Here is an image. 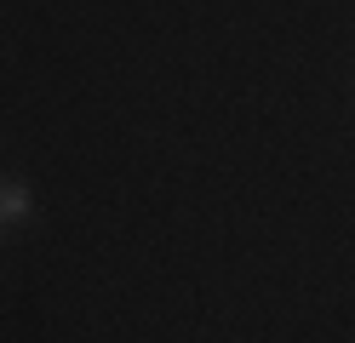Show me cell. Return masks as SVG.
<instances>
[{"label":"cell","mask_w":355,"mask_h":343,"mask_svg":"<svg viewBox=\"0 0 355 343\" xmlns=\"http://www.w3.org/2000/svg\"><path fill=\"white\" fill-rule=\"evenodd\" d=\"M35 212V195L24 189V183H0V218L17 223V218H29Z\"/></svg>","instance_id":"obj_1"}]
</instances>
